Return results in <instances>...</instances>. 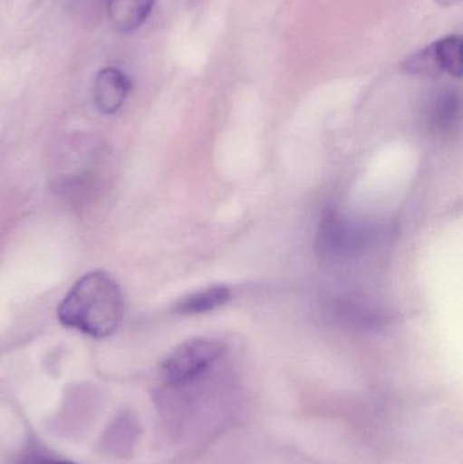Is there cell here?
<instances>
[{
    "mask_svg": "<svg viewBox=\"0 0 463 464\" xmlns=\"http://www.w3.org/2000/svg\"><path fill=\"white\" fill-rule=\"evenodd\" d=\"M124 315L121 289L108 273L94 270L79 278L60 303L57 316L70 329L106 338L119 329Z\"/></svg>",
    "mask_w": 463,
    "mask_h": 464,
    "instance_id": "cell-1",
    "label": "cell"
},
{
    "mask_svg": "<svg viewBox=\"0 0 463 464\" xmlns=\"http://www.w3.org/2000/svg\"><path fill=\"white\" fill-rule=\"evenodd\" d=\"M222 343L207 338L188 341L174 349L160 364V375L169 384H184L204 372L222 356Z\"/></svg>",
    "mask_w": 463,
    "mask_h": 464,
    "instance_id": "cell-2",
    "label": "cell"
},
{
    "mask_svg": "<svg viewBox=\"0 0 463 464\" xmlns=\"http://www.w3.org/2000/svg\"><path fill=\"white\" fill-rule=\"evenodd\" d=\"M410 72L438 75L448 72L461 78L463 73L462 38L449 35L410 57L405 64Z\"/></svg>",
    "mask_w": 463,
    "mask_h": 464,
    "instance_id": "cell-3",
    "label": "cell"
},
{
    "mask_svg": "<svg viewBox=\"0 0 463 464\" xmlns=\"http://www.w3.org/2000/svg\"><path fill=\"white\" fill-rule=\"evenodd\" d=\"M130 79L124 71L116 67H106L95 76L94 101L98 111L103 114H113L120 111L130 94Z\"/></svg>",
    "mask_w": 463,
    "mask_h": 464,
    "instance_id": "cell-4",
    "label": "cell"
},
{
    "mask_svg": "<svg viewBox=\"0 0 463 464\" xmlns=\"http://www.w3.org/2000/svg\"><path fill=\"white\" fill-rule=\"evenodd\" d=\"M154 0H106L109 21L117 32H136L151 14Z\"/></svg>",
    "mask_w": 463,
    "mask_h": 464,
    "instance_id": "cell-5",
    "label": "cell"
},
{
    "mask_svg": "<svg viewBox=\"0 0 463 464\" xmlns=\"http://www.w3.org/2000/svg\"><path fill=\"white\" fill-rule=\"evenodd\" d=\"M230 299L231 289L227 285H212L182 297L174 305V311L181 315H198L222 307Z\"/></svg>",
    "mask_w": 463,
    "mask_h": 464,
    "instance_id": "cell-6",
    "label": "cell"
},
{
    "mask_svg": "<svg viewBox=\"0 0 463 464\" xmlns=\"http://www.w3.org/2000/svg\"><path fill=\"white\" fill-rule=\"evenodd\" d=\"M320 245L326 251H342L353 245L355 232L336 217L326 218L321 225Z\"/></svg>",
    "mask_w": 463,
    "mask_h": 464,
    "instance_id": "cell-7",
    "label": "cell"
},
{
    "mask_svg": "<svg viewBox=\"0 0 463 464\" xmlns=\"http://www.w3.org/2000/svg\"><path fill=\"white\" fill-rule=\"evenodd\" d=\"M458 111V95L453 94V92H443L438 97L437 103H435V119H437L438 124L450 122L451 120L456 119Z\"/></svg>",
    "mask_w": 463,
    "mask_h": 464,
    "instance_id": "cell-8",
    "label": "cell"
},
{
    "mask_svg": "<svg viewBox=\"0 0 463 464\" xmlns=\"http://www.w3.org/2000/svg\"><path fill=\"white\" fill-rule=\"evenodd\" d=\"M22 464H75L67 460L49 459V458H30Z\"/></svg>",
    "mask_w": 463,
    "mask_h": 464,
    "instance_id": "cell-9",
    "label": "cell"
}]
</instances>
